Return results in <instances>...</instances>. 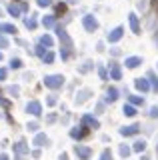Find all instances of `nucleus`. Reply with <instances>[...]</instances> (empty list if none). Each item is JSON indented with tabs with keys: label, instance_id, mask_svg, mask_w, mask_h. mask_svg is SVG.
<instances>
[{
	"label": "nucleus",
	"instance_id": "nucleus-10",
	"mask_svg": "<svg viewBox=\"0 0 158 160\" xmlns=\"http://www.w3.org/2000/svg\"><path fill=\"white\" fill-rule=\"evenodd\" d=\"M128 22H130L132 32H134V34H140V24H138V16H136L134 12H132V14H128Z\"/></svg>",
	"mask_w": 158,
	"mask_h": 160
},
{
	"label": "nucleus",
	"instance_id": "nucleus-27",
	"mask_svg": "<svg viewBox=\"0 0 158 160\" xmlns=\"http://www.w3.org/2000/svg\"><path fill=\"white\" fill-rule=\"evenodd\" d=\"M42 62H44V64H52V62H54V54L50 52V50H46V54L42 56Z\"/></svg>",
	"mask_w": 158,
	"mask_h": 160
},
{
	"label": "nucleus",
	"instance_id": "nucleus-35",
	"mask_svg": "<svg viewBox=\"0 0 158 160\" xmlns=\"http://www.w3.org/2000/svg\"><path fill=\"white\" fill-rule=\"evenodd\" d=\"M110 158H112L110 150H104V152H102V156H100V160H110Z\"/></svg>",
	"mask_w": 158,
	"mask_h": 160
},
{
	"label": "nucleus",
	"instance_id": "nucleus-24",
	"mask_svg": "<svg viewBox=\"0 0 158 160\" xmlns=\"http://www.w3.org/2000/svg\"><path fill=\"white\" fill-rule=\"evenodd\" d=\"M118 152H120V156H122V158H128V156H130V152H132V150H130V146H126V144H120Z\"/></svg>",
	"mask_w": 158,
	"mask_h": 160
},
{
	"label": "nucleus",
	"instance_id": "nucleus-25",
	"mask_svg": "<svg viewBox=\"0 0 158 160\" xmlns=\"http://www.w3.org/2000/svg\"><path fill=\"white\" fill-rule=\"evenodd\" d=\"M122 112L126 114V116H134L136 114V106H132V104H124V110Z\"/></svg>",
	"mask_w": 158,
	"mask_h": 160
},
{
	"label": "nucleus",
	"instance_id": "nucleus-45",
	"mask_svg": "<svg viewBox=\"0 0 158 160\" xmlns=\"http://www.w3.org/2000/svg\"><path fill=\"white\" fill-rule=\"evenodd\" d=\"M156 154H158V144H156Z\"/></svg>",
	"mask_w": 158,
	"mask_h": 160
},
{
	"label": "nucleus",
	"instance_id": "nucleus-31",
	"mask_svg": "<svg viewBox=\"0 0 158 160\" xmlns=\"http://www.w3.org/2000/svg\"><path fill=\"white\" fill-rule=\"evenodd\" d=\"M56 102H58V98L54 96V94H50V96L46 98V104H48V106H54V104H56Z\"/></svg>",
	"mask_w": 158,
	"mask_h": 160
},
{
	"label": "nucleus",
	"instance_id": "nucleus-15",
	"mask_svg": "<svg viewBox=\"0 0 158 160\" xmlns=\"http://www.w3.org/2000/svg\"><path fill=\"white\" fill-rule=\"evenodd\" d=\"M14 152H16V154H26V152H28V146H26V142H24V140H20V142H16V144H14Z\"/></svg>",
	"mask_w": 158,
	"mask_h": 160
},
{
	"label": "nucleus",
	"instance_id": "nucleus-2",
	"mask_svg": "<svg viewBox=\"0 0 158 160\" xmlns=\"http://www.w3.org/2000/svg\"><path fill=\"white\" fill-rule=\"evenodd\" d=\"M62 84H64V76H62V74H52V76L44 78V86H46V88L56 90V88H60Z\"/></svg>",
	"mask_w": 158,
	"mask_h": 160
},
{
	"label": "nucleus",
	"instance_id": "nucleus-41",
	"mask_svg": "<svg viewBox=\"0 0 158 160\" xmlns=\"http://www.w3.org/2000/svg\"><path fill=\"white\" fill-rule=\"evenodd\" d=\"M138 8H140V10L146 8V2H144V0H142V2H138Z\"/></svg>",
	"mask_w": 158,
	"mask_h": 160
},
{
	"label": "nucleus",
	"instance_id": "nucleus-17",
	"mask_svg": "<svg viewBox=\"0 0 158 160\" xmlns=\"http://www.w3.org/2000/svg\"><path fill=\"white\" fill-rule=\"evenodd\" d=\"M128 102H130L132 106H142V104H144V98H142V96H136V94H132V96H128Z\"/></svg>",
	"mask_w": 158,
	"mask_h": 160
},
{
	"label": "nucleus",
	"instance_id": "nucleus-19",
	"mask_svg": "<svg viewBox=\"0 0 158 160\" xmlns=\"http://www.w3.org/2000/svg\"><path fill=\"white\" fill-rule=\"evenodd\" d=\"M90 90H80V92H78V96H76V102L78 104H82V102H84V100H88V96H90Z\"/></svg>",
	"mask_w": 158,
	"mask_h": 160
},
{
	"label": "nucleus",
	"instance_id": "nucleus-42",
	"mask_svg": "<svg viewBox=\"0 0 158 160\" xmlns=\"http://www.w3.org/2000/svg\"><path fill=\"white\" fill-rule=\"evenodd\" d=\"M0 104H2V106H8V100H2V98H0Z\"/></svg>",
	"mask_w": 158,
	"mask_h": 160
},
{
	"label": "nucleus",
	"instance_id": "nucleus-12",
	"mask_svg": "<svg viewBox=\"0 0 158 160\" xmlns=\"http://www.w3.org/2000/svg\"><path fill=\"white\" fill-rule=\"evenodd\" d=\"M110 78L112 80H120L122 78V70L116 62H110Z\"/></svg>",
	"mask_w": 158,
	"mask_h": 160
},
{
	"label": "nucleus",
	"instance_id": "nucleus-18",
	"mask_svg": "<svg viewBox=\"0 0 158 160\" xmlns=\"http://www.w3.org/2000/svg\"><path fill=\"white\" fill-rule=\"evenodd\" d=\"M84 134H86V130H84V126H80V128H72L70 130V136L72 138H82V136H84Z\"/></svg>",
	"mask_w": 158,
	"mask_h": 160
},
{
	"label": "nucleus",
	"instance_id": "nucleus-26",
	"mask_svg": "<svg viewBox=\"0 0 158 160\" xmlns=\"http://www.w3.org/2000/svg\"><path fill=\"white\" fill-rule=\"evenodd\" d=\"M148 80L152 82V90H156V92H158V78H156V74L154 72H148Z\"/></svg>",
	"mask_w": 158,
	"mask_h": 160
},
{
	"label": "nucleus",
	"instance_id": "nucleus-39",
	"mask_svg": "<svg viewBox=\"0 0 158 160\" xmlns=\"http://www.w3.org/2000/svg\"><path fill=\"white\" fill-rule=\"evenodd\" d=\"M110 52H112V56H120V50H118V48H110Z\"/></svg>",
	"mask_w": 158,
	"mask_h": 160
},
{
	"label": "nucleus",
	"instance_id": "nucleus-13",
	"mask_svg": "<svg viewBox=\"0 0 158 160\" xmlns=\"http://www.w3.org/2000/svg\"><path fill=\"white\" fill-rule=\"evenodd\" d=\"M0 32H2V34H16L18 30H16V26H14V24L2 22V24H0Z\"/></svg>",
	"mask_w": 158,
	"mask_h": 160
},
{
	"label": "nucleus",
	"instance_id": "nucleus-20",
	"mask_svg": "<svg viewBox=\"0 0 158 160\" xmlns=\"http://www.w3.org/2000/svg\"><path fill=\"white\" fill-rule=\"evenodd\" d=\"M132 150H134V152H144V150H146V140H136L134 146H132Z\"/></svg>",
	"mask_w": 158,
	"mask_h": 160
},
{
	"label": "nucleus",
	"instance_id": "nucleus-22",
	"mask_svg": "<svg viewBox=\"0 0 158 160\" xmlns=\"http://www.w3.org/2000/svg\"><path fill=\"white\" fill-rule=\"evenodd\" d=\"M40 44L42 46H54V40H52V36H48V34H44V36H40Z\"/></svg>",
	"mask_w": 158,
	"mask_h": 160
},
{
	"label": "nucleus",
	"instance_id": "nucleus-5",
	"mask_svg": "<svg viewBox=\"0 0 158 160\" xmlns=\"http://www.w3.org/2000/svg\"><path fill=\"white\" fill-rule=\"evenodd\" d=\"M26 112L32 114V116H40L42 114V104L38 102V100H32V102L26 104Z\"/></svg>",
	"mask_w": 158,
	"mask_h": 160
},
{
	"label": "nucleus",
	"instance_id": "nucleus-48",
	"mask_svg": "<svg viewBox=\"0 0 158 160\" xmlns=\"http://www.w3.org/2000/svg\"><path fill=\"white\" fill-rule=\"evenodd\" d=\"M0 118H2V114H0Z\"/></svg>",
	"mask_w": 158,
	"mask_h": 160
},
{
	"label": "nucleus",
	"instance_id": "nucleus-32",
	"mask_svg": "<svg viewBox=\"0 0 158 160\" xmlns=\"http://www.w3.org/2000/svg\"><path fill=\"white\" fill-rule=\"evenodd\" d=\"M0 48H8V38L4 34H0Z\"/></svg>",
	"mask_w": 158,
	"mask_h": 160
},
{
	"label": "nucleus",
	"instance_id": "nucleus-44",
	"mask_svg": "<svg viewBox=\"0 0 158 160\" xmlns=\"http://www.w3.org/2000/svg\"><path fill=\"white\" fill-rule=\"evenodd\" d=\"M140 160H150V158H148V156H142V158H140Z\"/></svg>",
	"mask_w": 158,
	"mask_h": 160
},
{
	"label": "nucleus",
	"instance_id": "nucleus-21",
	"mask_svg": "<svg viewBox=\"0 0 158 160\" xmlns=\"http://www.w3.org/2000/svg\"><path fill=\"white\" fill-rule=\"evenodd\" d=\"M116 98H118V90H116V88H108V92H106V102H114Z\"/></svg>",
	"mask_w": 158,
	"mask_h": 160
},
{
	"label": "nucleus",
	"instance_id": "nucleus-14",
	"mask_svg": "<svg viewBox=\"0 0 158 160\" xmlns=\"http://www.w3.org/2000/svg\"><path fill=\"white\" fill-rule=\"evenodd\" d=\"M124 64H126L128 68H136V66H140V64H142V58L140 56H128Z\"/></svg>",
	"mask_w": 158,
	"mask_h": 160
},
{
	"label": "nucleus",
	"instance_id": "nucleus-11",
	"mask_svg": "<svg viewBox=\"0 0 158 160\" xmlns=\"http://www.w3.org/2000/svg\"><path fill=\"white\" fill-rule=\"evenodd\" d=\"M134 86L140 90V92H148L152 86H150V82H148L146 78H136V82H134Z\"/></svg>",
	"mask_w": 158,
	"mask_h": 160
},
{
	"label": "nucleus",
	"instance_id": "nucleus-4",
	"mask_svg": "<svg viewBox=\"0 0 158 160\" xmlns=\"http://www.w3.org/2000/svg\"><path fill=\"white\" fill-rule=\"evenodd\" d=\"M82 24H84V28L88 30V32H94V30L98 28V20L92 16V14H86V16L82 18Z\"/></svg>",
	"mask_w": 158,
	"mask_h": 160
},
{
	"label": "nucleus",
	"instance_id": "nucleus-37",
	"mask_svg": "<svg viewBox=\"0 0 158 160\" xmlns=\"http://www.w3.org/2000/svg\"><path fill=\"white\" fill-rule=\"evenodd\" d=\"M36 2H38V6H50L52 0H36Z\"/></svg>",
	"mask_w": 158,
	"mask_h": 160
},
{
	"label": "nucleus",
	"instance_id": "nucleus-29",
	"mask_svg": "<svg viewBox=\"0 0 158 160\" xmlns=\"http://www.w3.org/2000/svg\"><path fill=\"white\" fill-rule=\"evenodd\" d=\"M92 66H94V64H92V62H90V60H86V62H84V64H82V66H80V68H78V70H80V72H82V74H86V72H88V70H92Z\"/></svg>",
	"mask_w": 158,
	"mask_h": 160
},
{
	"label": "nucleus",
	"instance_id": "nucleus-1",
	"mask_svg": "<svg viewBox=\"0 0 158 160\" xmlns=\"http://www.w3.org/2000/svg\"><path fill=\"white\" fill-rule=\"evenodd\" d=\"M56 32H58V38H60V42H64L62 60H68V56H70V52H72V40H70L68 32H66V30H64L62 26H58V28H56Z\"/></svg>",
	"mask_w": 158,
	"mask_h": 160
},
{
	"label": "nucleus",
	"instance_id": "nucleus-30",
	"mask_svg": "<svg viewBox=\"0 0 158 160\" xmlns=\"http://www.w3.org/2000/svg\"><path fill=\"white\" fill-rule=\"evenodd\" d=\"M10 68H14V70L22 68V60H20V58H12V60H10Z\"/></svg>",
	"mask_w": 158,
	"mask_h": 160
},
{
	"label": "nucleus",
	"instance_id": "nucleus-28",
	"mask_svg": "<svg viewBox=\"0 0 158 160\" xmlns=\"http://www.w3.org/2000/svg\"><path fill=\"white\" fill-rule=\"evenodd\" d=\"M54 22H56V20H54V16H44V18H42V24H44L46 28H52Z\"/></svg>",
	"mask_w": 158,
	"mask_h": 160
},
{
	"label": "nucleus",
	"instance_id": "nucleus-40",
	"mask_svg": "<svg viewBox=\"0 0 158 160\" xmlns=\"http://www.w3.org/2000/svg\"><path fill=\"white\" fill-rule=\"evenodd\" d=\"M6 78V68H0V80Z\"/></svg>",
	"mask_w": 158,
	"mask_h": 160
},
{
	"label": "nucleus",
	"instance_id": "nucleus-7",
	"mask_svg": "<svg viewBox=\"0 0 158 160\" xmlns=\"http://www.w3.org/2000/svg\"><path fill=\"white\" fill-rule=\"evenodd\" d=\"M82 126H90V128H100V122L94 118V116H90V114H84L82 116Z\"/></svg>",
	"mask_w": 158,
	"mask_h": 160
},
{
	"label": "nucleus",
	"instance_id": "nucleus-6",
	"mask_svg": "<svg viewBox=\"0 0 158 160\" xmlns=\"http://www.w3.org/2000/svg\"><path fill=\"white\" fill-rule=\"evenodd\" d=\"M74 152H76V156L80 158V160H88V158H90V154H92V150L88 148V146H80V144H76V146H74Z\"/></svg>",
	"mask_w": 158,
	"mask_h": 160
},
{
	"label": "nucleus",
	"instance_id": "nucleus-38",
	"mask_svg": "<svg viewBox=\"0 0 158 160\" xmlns=\"http://www.w3.org/2000/svg\"><path fill=\"white\" fill-rule=\"evenodd\" d=\"M28 130H30V132H36V130H38V124L36 122H30V124H28Z\"/></svg>",
	"mask_w": 158,
	"mask_h": 160
},
{
	"label": "nucleus",
	"instance_id": "nucleus-34",
	"mask_svg": "<svg viewBox=\"0 0 158 160\" xmlns=\"http://www.w3.org/2000/svg\"><path fill=\"white\" fill-rule=\"evenodd\" d=\"M18 92H20V88H18V86H8V94H12V96H16Z\"/></svg>",
	"mask_w": 158,
	"mask_h": 160
},
{
	"label": "nucleus",
	"instance_id": "nucleus-9",
	"mask_svg": "<svg viewBox=\"0 0 158 160\" xmlns=\"http://www.w3.org/2000/svg\"><path fill=\"white\" fill-rule=\"evenodd\" d=\"M138 132H140V126H138V124H130V126L120 128L122 136H134V134H138Z\"/></svg>",
	"mask_w": 158,
	"mask_h": 160
},
{
	"label": "nucleus",
	"instance_id": "nucleus-23",
	"mask_svg": "<svg viewBox=\"0 0 158 160\" xmlns=\"http://www.w3.org/2000/svg\"><path fill=\"white\" fill-rule=\"evenodd\" d=\"M24 24H26L28 30H34V28H36V18H34V16H26V18H24Z\"/></svg>",
	"mask_w": 158,
	"mask_h": 160
},
{
	"label": "nucleus",
	"instance_id": "nucleus-36",
	"mask_svg": "<svg viewBox=\"0 0 158 160\" xmlns=\"http://www.w3.org/2000/svg\"><path fill=\"white\" fill-rule=\"evenodd\" d=\"M150 118H158V106H152L150 108Z\"/></svg>",
	"mask_w": 158,
	"mask_h": 160
},
{
	"label": "nucleus",
	"instance_id": "nucleus-8",
	"mask_svg": "<svg viewBox=\"0 0 158 160\" xmlns=\"http://www.w3.org/2000/svg\"><path fill=\"white\" fill-rule=\"evenodd\" d=\"M122 34H124V28L122 26H118V28H114L112 30V32H108V42H118V40L122 38Z\"/></svg>",
	"mask_w": 158,
	"mask_h": 160
},
{
	"label": "nucleus",
	"instance_id": "nucleus-16",
	"mask_svg": "<svg viewBox=\"0 0 158 160\" xmlns=\"http://www.w3.org/2000/svg\"><path fill=\"white\" fill-rule=\"evenodd\" d=\"M34 146H44V144H48V138H46V134H36V138H34Z\"/></svg>",
	"mask_w": 158,
	"mask_h": 160
},
{
	"label": "nucleus",
	"instance_id": "nucleus-46",
	"mask_svg": "<svg viewBox=\"0 0 158 160\" xmlns=\"http://www.w3.org/2000/svg\"><path fill=\"white\" fill-rule=\"evenodd\" d=\"M0 60H2V52H0Z\"/></svg>",
	"mask_w": 158,
	"mask_h": 160
},
{
	"label": "nucleus",
	"instance_id": "nucleus-47",
	"mask_svg": "<svg viewBox=\"0 0 158 160\" xmlns=\"http://www.w3.org/2000/svg\"><path fill=\"white\" fill-rule=\"evenodd\" d=\"M156 44H158V36H156Z\"/></svg>",
	"mask_w": 158,
	"mask_h": 160
},
{
	"label": "nucleus",
	"instance_id": "nucleus-3",
	"mask_svg": "<svg viewBox=\"0 0 158 160\" xmlns=\"http://www.w3.org/2000/svg\"><path fill=\"white\" fill-rule=\"evenodd\" d=\"M28 6H26V4H18V2H10V4H8V14H10V16H20V14L24 12V10H26Z\"/></svg>",
	"mask_w": 158,
	"mask_h": 160
},
{
	"label": "nucleus",
	"instance_id": "nucleus-33",
	"mask_svg": "<svg viewBox=\"0 0 158 160\" xmlns=\"http://www.w3.org/2000/svg\"><path fill=\"white\" fill-rule=\"evenodd\" d=\"M98 74H100V78H102V80H106V78H108V74H106V68H104V66H98Z\"/></svg>",
	"mask_w": 158,
	"mask_h": 160
},
{
	"label": "nucleus",
	"instance_id": "nucleus-49",
	"mask_svg": "<svg viewBox=\"0 0 158 160\" xmlns=\"http://www.w3.org/2000/svg\"><path fill=\"white\" fill-rule=\"evenodd\" d=\"M0 14H2V10H0Z\"/></svg>",
	"mask_w": 158,
	"mask_h": 160
},
{
	"label": "nucleus",
	"instance_id": "nucleus-43",
	"mask_svg": "<svg viewBox=\"0 0 158 160\" xmlns=\"http://www.w3.org/2000/svg\"><path fill=\"white\" fill-rule=\"evenodd\" d=\"M0 160H8V156L6 154H0Z\"/></svg>",
	"mask_w": 158,
	"mask_h": 160
}]
</instances>
